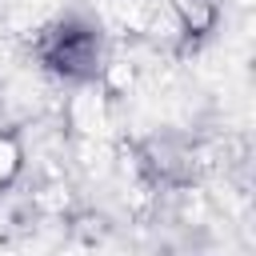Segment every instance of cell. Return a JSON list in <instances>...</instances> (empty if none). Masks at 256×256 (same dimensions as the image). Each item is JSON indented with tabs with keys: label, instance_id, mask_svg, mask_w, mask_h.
I'll return each instance as SVG.
<instances>
[{
	"label": "cell",
	"instance_id": "6da1fadb",
	"mask_svg": "<svg viewBox=\"0 0 256 256\" xmlns=\"http://www.w3.org/2000/svg\"><path fill=\"white\" fill-rule=\"evenodd\" d=\"M40 60L48 72H56L64 80H88L100 68V36H96V28H88L80 20H64L44 32Z\"/></svg>",
	"mask_w": 256,
	"mask_h": 256
}]
</instances>
